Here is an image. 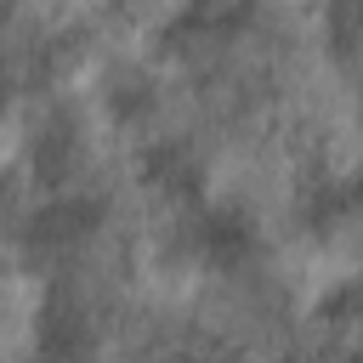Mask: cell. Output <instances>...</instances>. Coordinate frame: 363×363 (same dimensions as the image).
Instances as JSON below:
<instances>
[]
</instances>
